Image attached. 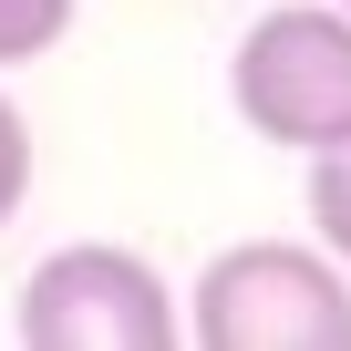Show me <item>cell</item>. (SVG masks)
<instances>
[{"mask_svg": "<svg viewBox=\"0 0 351 351\" xmlns=\"http://www.w3.org/2000/svg\"><path fill=\"white\" fill-rule=\"evenodd\" d=\"M197 351H351V258L320 238H238L186 279Z\"/></svg>", "mask_w": 351, "mask_h": 351, "instance_id": "6da1fadb", "label": "cell"}, {"mask_svg": "<svg viewBox=\"0 0 351 351\" xmlns=\"http://www.w3.org/2000/svg\"><path fill=\"white\" fill-rule=\"evenodd\" d=\"M228 104L258 145L320 155L351 134V11L341 0H269L228 52Z\"/></svg>", "mask_w": 351, "mask_h": 351, "instance_id": "7a4b0ae2", "label": "cell"}, {"mask_svg": "<svg viewBox=\"0 0 351 351\" xmlns=\"http://www.w3.org/2000/svg\"><path fill=\"white\" fill-rule=\"evenodd\" d=\"M11 330L32 351H176L186 341V289H165V269L114 238H73L21 279Z\"/></svg>", "mask_w": 351, "mask_h": 351, "instance_id": "3957f363", "label": "cell"}, {"mask_svg": "<svg viewBox=\"0 0 351 351\" xmlns=\"http://www.w3.org/2000/svg\"><path fill=\"white\" fill-rule=\"evenodd\" d=\"M310 238L330 258H351V134L310 155Z\"/></svg>", "mask_w": 351, "mask_h": 351, "instance_id": "277c9868", "label": "cell"}, {"mask_svg": "<svg viewBox=\"0 0 351 351\" xmlns=\"http://www.w3.org/2000/svg\"><path fill=\"white\" fill-rule=\"evenodd\" d=\"M62 32H73V0H0V73H11V62H42Z\"/></svg>", "mask_w": 351, "mask_h": 351, "instance_id": "5b68a950", "label": "cell"}, {"mask_svg": "<svg viewBox=\"0 0 351 351\" xmlns=\"http://www.w3.org/2000/svg\"><path fill=\"white\" fill-rule=\"evenodd\" d=\"M21 197H32V114L0 93V228L21 217Z\"/></svg>", "mask_w": 351, "mask_h": 351, "instance_id": "8992f818", "label": "cell"}, {"mask_svg": "<svg viewBox=\"0 0 351 351\" xmlns=\"http://www.w3.org/2000/svg\"><path fill=\"white\" fill-rule=\"evenodd\" d=\"M341 11H351V0H341Z\"/></svg>", "mask_w": 351, "mask_h": 351, "instance_id": "52a82bcc", "label": "cell"}]
</instances>
